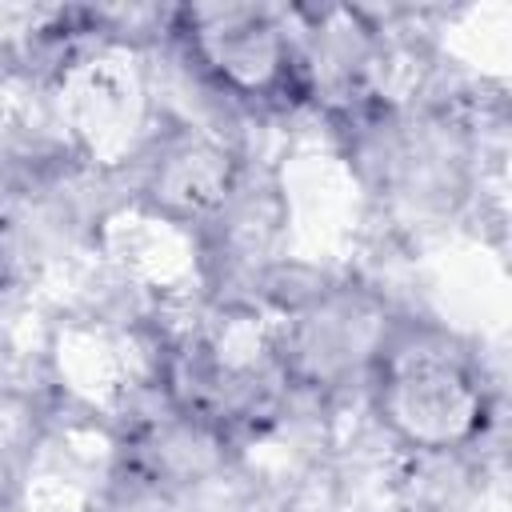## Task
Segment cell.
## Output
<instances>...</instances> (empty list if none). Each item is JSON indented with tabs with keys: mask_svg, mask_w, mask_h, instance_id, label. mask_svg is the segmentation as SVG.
Segmentation results:
<instances>
[{
	"mask_svg": "<svg viewBox=\"0 0 512 512\" xmlns=\"http://www.w3.org/2000/svg\"><path fill=\"white\" fill-rule=\"evenodd\" d=\"M380 408L408 440L440 448L476 428L480 384L452 340L412 332L380 348Z\"/></svg>",
	"mask_w": 512,
	"mask_h": 512,
	"instance_id": "cell-1",
	"label": "cell"
},
{
	"mask_svg": "<svg viewBox=\"0 0 512 512\" xmlns=\"http://www.w3.org/2000/svg\"><path fill=\"white\" fill-rule=\"evenodd\" d=\"M200 48L220 76L240 88H268L284 68V44L276 28L248 8H204L196 12Z\"/></svg>",
	"mask_w": 512,
	"mask_h": 512,
	"instance_id": "cell-2",
	"label": "cell"
}]
</instances>
